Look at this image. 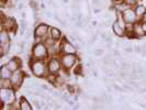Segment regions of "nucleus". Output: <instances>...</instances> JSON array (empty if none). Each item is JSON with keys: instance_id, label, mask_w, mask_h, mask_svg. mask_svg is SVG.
<instances>
[{"instance_id": "1", "label": "nucleus", "mask_w": 146, "mask_h": 110, "mask_svg": "<svg viewBox=\"0 0 146 110\" xmlns=\"http://www.w3.org/2000/svg\"><path fill=\"white\" fill-rule=\"evenodd\" d=\"M30 68L35 77H38V78H43L44 76L47 77L48 68L43 59H33L30 64Z\"/></svg>"}, {"instance_id": "2", "label": "nucleus", "mask_w": 146, "mask_h": 110, "mask_svg": "<svg viewBox=\"0 0 146 110\" xmlns=\"http://www.w3.org/2000/svg\"><path fill=\"white\" fill-rule=\"evenodd\" d=\"M48 50L45 43L36 42L32 47V57L34 59H43L47 56Z\"/></svg>"}, {"instance_id": "3", "label": "nucleus", "mask_w": 146, "mask_h": 110, "mask_svg": "<svg viewBox=\"0 0 146 110\" xmlns=\"http://www.w3.org/2000/svg\"><path fill=\"white\" fill-rule=\"evenodd\" d=\"M0 96H1L2 105L12 106L13 103H15V90H13L12 88H1V90H0Z\"/></svg>"}, {"instance_id": "4", "label": "nucleus", "mask_w": 146, "mask_h": 110, "mask_svg": "<svg viewBox=\"0 0 146 110\" xmlns=\"http://www.w3.org/2000/svg\"><path fill=\"white\" fill-rule=\"evenodd\" d=\"M47 35H50V27L46 23H40L34 29V37L37 41L40 40H45Z\"/></svg>"}, {"instance_id": "5", "label": "nucleus", "mask_w": 146, "mask_h": 110, "mask_svg": "<svg viewBox=\"0 0 146 110\" xmlns=\"http://www.w3.org/2000/svg\"><path fill=\"white\" fill-rule=\"evenodd\" d=\"M122 17H123V19H124L126 24H134L136 22V20L139 19L136 13H135V10L132 9L131 7L125 9L124 11L122 12Z\"/></svg>"}, {"instance_id": "6", "label": "nucleus", "mask_w": 146, "mask_h": 110, "mask_svg": "<svg viewBox=\"0 0 146 110\" xmlns=\"http://www.w3.org/2000/svg\"><path fill=\"white\" fill-rule=\"evenodd\" d=\"M11 83H12V87L13 89H19L21 87L22 83H23V79H24V74L22 73L21 71H15L12 73L11 75Z\"/></svg>"}, {"instance_id": "7", "label": "nucleus", "mask_w": 146, "mask_h": 110, "mask_svg": "<svg viewBox=\"0 0 146 110\" xmlns=\"http://www.w3.org/2000/svg\"><path fill=\"white\" fill-rule=\"evenodd\" d=\"M76 61H77V57L75 56V54H64L60 59V63L64 69H69L74 66Z\"/></svg>"}, {"instance_id": "8", "label": "nucleus", "mask_w": 146, "mask_h": 110, "mask_svg": "<svg viewBox=\"0 0 146 110\" xmlns=\"http://www.w3.org/2000/svg\"><path fill=\"white\" fill-rule=\"evenodd\" d=\"M1 17H2V28L8 31L15 29V20L11 17H6V15L3 12H1Z\"/></svg>"}, {"instance_id": "9", "label": "nucleus", "mask_w": 146, "mask_h": 110, "mask_svg": "<svg viewBox=\"0 0 146 110\" xmlns=\"http://www.w3.org/2000/svg\"><path fill=\"white\" fill-rule=\"evenodd\" d=\"M59 50L63 52V53H65V54H76V52H77L76 46L73 45L67 39L64 40V41L60 43V49H59Z\"/></svg>"}, {"instance_id": "10", "label": "nucleus", "mask_w": 146, "mask_h": 110, "mask_svg": "<svg viewBox=\"0 0 146 110\" xmlns=\"http://www.w3.org/2000/svg\"><path fill=\"white\" fill-rule=\"evenodd\" d=\"M60 66H62V63L60 61H58L57 59L53 57L51 59V61L48 62V65H47V68H48V73L50 74H56L60 71Z\"/></svg>"}, {"instance_id": "11", "label": "nucleus", "mask_w": 146, "mask_h": 110, "mask_svg": "<svg viewBox=\"0 0 146 110\" xmlns=\"http://www.w3.org/2000/svg\"><path fill=\"white\" fill-rule=\"evenodd\" d=\"M112 30H113V33L117 37H124L125 35V28L122 27L117 20L112 23Z\"/></svg>"}, {"instance_id": "12", "label": "nucleus", "mask_w": 146, "mask_h": 110, "mask_svg": "<svg viewBox=\"0 0 146 110\" xmlns=\"http://www.w3.org/2000/svg\"><path fill=\"white\" fill-rule=\"evenodd\" d=\"M133 33H134V37H141L145 35V32H144L142 23L135 22V23L133 24Z\"/></svg>"}, {"instance_id": "13", "label": "nucleus", "mask_w": 146, "mask_h": 110, "mask_svg": "<svg viewBox=\"0 0 146 110\" xmlns=\"http://www.w3.org/2000/svg\"><path fill=\"white\" fill-rule=\"evenodd\" d=\"M6 65L10 68V71L13 73L15 71H18L19 68H20V65H21V62H20V59H17V57H13V59H9V62H8Z\"/></svg>"}, {"instance_id": "14", "label": "nucleus", "mask_w": 146, "mask_h": 110, "mask_svg": "<svg viewBox=\"0 0 146 110\" xmlns=\"http://www.w3.org/2000/svg\"><path fill=\"white\" fill-rule=\"evenodd\" d=\"M12 72L10 71V68L7 65H2L0 68V77L1 78H11Z\"/></svg>"}, {"instance_id": "15", "label": "nucleus", "mask_w": 146, "mask_h": 110, "mask_svg": "<svg viewBox=\"0 0 146 110\" xmlns=\"http://www.w3.org/2000/svg\"><path fill=\"white\" fill-rule=\"evenodd\" d=\"M134 10H135V13H136V15H137L139 19H142L143 15L146 13V7L144 6V5H137Z\"/></svg>"}, {"instance_id": "16", "label": "nucleus", "mask_w": 146, "mask_h": 110, "mask_svg": "<svg viewBox=\"0 0 146 110\" xmlns=\"http://www.w3.org/2000/svg\"><path fill=\"white\" fill-rule=\"evenodd\" d=\"M50 37L56 41V40H59V39H60L62 33H60V31H59L57 28L52 27V28H50Z\"/></svg>"}, {"instance_id": "17", "label": "nucleus", "mask_w": 146, "mask_h": 110, "mask_svg": "<svg viewBox=\"0 0 146 110\" xmlns=\"http://www.w3.org/2000/svg\"><path fill=\"white\" fill-rule=\"evenodd\" d=\"M0 42L1 44L5 43H10V35L8 33V30H2L1 33H0Z\"/></svg>"}, {"instance_id": "18", "label": "nucleus", "mask_w": 146, "mask_h": 110, "mask_svg": "<svg viewBox=\"0 0 146 110\" xmlns=\"http://www.w3.org/2000/svg\"><path fill=\"white\" fill-rule=\"evenodd\" d=\"M19 105H20V109H22V110H31L33 108V107L31 106V103H30L27 99H24V98H21Z\"/></svg>"}, {"instance_id": "19", "label": "nucleus", "mask_w": 146, "mask_h": 110, "mask_svg": "<svg viewBox=\"0 0 146 110\" xmlns=\"http://www.w3.org/2000/svg\"><path fill=\"white\" fill-rule=\"evenodd\" d=\"M0 87L1 88H13L12 87V83L10 78H1L0 81Z\"/></svg>"}, {"instance_id": "20", "label": "nucleus", "mask_w": 146, "mask_h": 110, "mask_svg": "<svg viewBox=\"0 0 146 110\" xmlns=\"http://www.w3.org/2000/svg\"><path fill=\"white\" fill-rule=\"evenodd\" d=\"M10 50V43H5L0 45V51H1V57H3Z\"/></svg>"}, {"instance_id": "21", "label": "nucleus", "mask_w": 146, "mask_h": 110, "mask_svg": "<svg viewBox=\"0 0 146 110\" xmlns=\"http://www.w3.org/2000/svg\"><path fill=\"white\" fill-rule=\"evenodd\" d=\"M92 53H94L95 56H102L104 51H103V49H95Z\"/></svg>"}, {"instance_id": "22", "label": "nucleus", "mask_w": 146, "mask_h": 110, "mask_svg": "<svg viewBox=\"0 0 146 110\" xmlns=\"http://www.w3.org/2000/svg\"><path fill=\"white\" fill-rule=\"evenodd\" d=\"M112 87H113V89H114L115 91H117V93H123V91H125L124 88L122 87V86H119V85H117V84H113Z\"/></svg>"}, {"instance_id": "23", "label": "nucleus", "mask_w": 146, "mask_h": 110, "mask_svg": "<svg viewBox=\"0 0 146 110\" xmlns=\"http://www.w3.org/2000/svg\"><path fill=\"white\" fill-rule=\"evenodd\" d=\"M125 3L129 6V7H131V6H134V5H136V2H137V0H123Z\"/></svg>"}, {"instance_id": "24", "label": "nucleus", "mask_w": 146, "mask_h": 110, "mask_svg": "<svg viewBox=\"0 0 146 110\" xmlns=\"http://www.w3.org/2000/svg\"><path fill=\"white\" fill-rule=\"evenodd\" d=\"M67 90L68 93H70V95H75V87L73 85H67Z\"/></svg>"}, {"instance_id": "25", "label": "nucleus", "mask_w": 146, "mask_h": 110, "mask_svg": "<svg viewBox=\"0 0 146 110\" xmlns=\"http://www.w3.org/2000/svg\"><path fill=\"white\" fill-rule=\"evenodd\" d=\"M58 23L63 27V28H68V23H67V21L64 20V19H60V20L58 21Z\"/></svg>"}, {"instance_id": "26", "label": "nucleus", "mask_w": 146, "mask_h": 110, "mask_svg": "<svg viewBox=\"0 0 146 110\" xmlns=\"http://www.w3.org/2000/svg\"><path fill=\"white\" fill-rule=\"evenodd\" d=\"M81 71H82V66L79 64V65L76 66V69H75V74L78 75V74H81Z\"/></svg>"}, {"instance_id": "27", "label": "nucleus", "mask_w": 146, "mask_h": 110, "mask_svg": "<svg viewBox=\"0 0 146 110\" xmlns=\"http://www.w3.org/2000/svg\"><path fill=\"white\" fill-rule=\"evenodd\" d=\"M124 51L126 53H132V52L134 51V47L133 46H126V47H124Z\"/></svg>"}, {"instance_id": "28", "label": "nucleus", "mask_w": 146, "mask_h": 110, "mask_svg": "<svg viewBox=\"0 0 146 110\" xmlns=\"http://www.w3.org/2000/svg\"><path fill=\"white\" fill-rule=\"evenodd\" d=\"M134 51H135V53H139V54H141L142 47H141L139 45H135V46H134Z\"/></svg>"}, {"instance_id": "29", "label": "nucleus", "mask_w": 146, "mask_h": 110, "mask_svg": "<svg viewBox=\"0 0 146 110\" xmlns=\"http://www.w3.org/2000/svg\"><path fill=\"white\" fill-rule=\"evenodd\" d=\"M23 7H24V3H23V2H21V1H20V2L17 5V8H18L19 10H21V11L23 10Z\"/></svg>"}, {"instance_id": "30", "label": "nucleus", "mask_w": 146, "mask_h": 110, "mask_svg": "<svg viewBox=\"0 0 146 110\" xmlns=\"http://www.w3.org/2000/svg\"><path fill=\"white\" fill-rule=\"evenodd\" d=\"M45 15H46V17H47V18H50V19H51L52 17H54V15L52 13L51 11H48V10H47V11H45Z\"/></svg>"}, {"instance_id": "31", "label": "nucleus", "mask_w": 146, "mask_h": 110, "mask_svg": "<svg viewBox=\"0 0 146 110\" xmlns=\"http://www.w3.org/2000/svg\"><path fill=\"white\" fill-rule=\"evenodd\" d=\"M41 88H42L43 90H47V91H48V89H50V87H48L47 85H45V84H42V85H41Z\"/></svg>"}, {"instance_id": "32", "label": "nucleus", "mask_w": 146, "mask_h": 110, "mask_svg": "<svg viewBox=\"0 0 146 110\" xmlns=\"http://www.w3.org/2000/svg\"><path fill=\"white\" fill-rule=\"evenodd\" d=\"M98 24H99V22L96 21V20H92V21H91V25H92L94 28H96V27H98Z\"/></svg>"}, {"instance_id": "33", "label": "nucleus", "mask_w": 146, "mask_h": 110, "mask_svg": "<svg viewBox=\"0 0 146 110\" xmlns=\"http://www.w3.org/2000/svg\"><path fill=\"white\" fill-rule=\"evenodd\" d=\"M142 25H143V29H144V32H145V35H146V21L142 22Z\"/></svg>"}, {"instance_id": "34", "label": "nucleus", "mask_w": 146, "mask_h": 110, "mask_svg": "<svg viewBox=\"0 0 146 110\" xmlns=\"http://www.w3.org/2000/svg\"><path fill=\"white\" fill-rule=\"evenodd\" d=\"M92 75H94V76H95L96 78H97V77H98V76H99V74H98V72H97V71H96V69H94V71H92Z\"/></svg>"}, {"instance_id": "35", "label": "nucleus", "mask_w": 146, "mask_h": 110, "mask_svg": "<svg viewBox=\"0 0 146 110\" xmlns=\"http://www.w3.org/2000/svg\"><path fill=\"white\" fill-rule=\"evenodd\" d=\"M21 15H22V19H25V17H27V15H25V12H24V11H22L21 12Z\"/></svg>"}, {"instance_id": "36", "label": "nucleus", "mask_w": 146, "mask_h": 110, "mask_svg": "<svg viewBox=\"0 0 146 110\" xmlns=\"http://www.w3.org/2000/svg\"><path fill=\"white\" fill-rule=\"evenodd\" d=\"M40 8H41V9H45V8H46V6H45V5H44V3H41V5H40Z\"/></svg>"}, {"instance_id": "37", "label": "nucleus", "mask_w": 146, "mask_h": 110, "mask_svg": "<svg viewBox=\"0 0 146 110\" xmlns=\"http://www.w3.org/2000/svg\"><path fill=\"white\" fill-rule=\"evenodd\" d=\"M79 108H80V106H79V105H76V106L74 105V109H79Z\"/></svg>"}, {"instance_id": "38", "label": "nucleus", "mask_w": 146, "mask_h": 110, "mask_svg": "<svg viewBox=\"0 0 146 110\" xmlns=\"http://www.w3.org/2000/svg\"><path fill=\"white\" fill-rule=\"evenodd\" d=\"M141 20H142V21H146V13L144 15H143V18H142Z\"/></svg>"}, {"instance_id": "39", "label": "nucleus", "mask_w": 146, "mask_h": 110, "mask_svg": "<svg viewBox=\"0 0 146 110\" xmlns=\"http://www.w3.org/2000/svg\"><path fill=\"white\" fill-rule=\"evenodd\" d=\"M63 1H64V3H67V2L69 1V0H63Z\"/></svg>"}]
</instances>
